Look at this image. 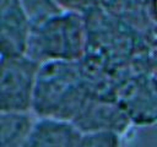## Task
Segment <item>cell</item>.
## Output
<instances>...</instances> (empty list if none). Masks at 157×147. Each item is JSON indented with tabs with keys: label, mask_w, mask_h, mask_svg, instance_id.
Instances as JSON below:
<instances>
[{
	"label": "cell",
	"mask_w": 157,
	"mask_h": 147,
	"mask_svg": "<svg viewBox=\"0 0 157 147\" xmlns=\"http://www.w3.org/2000/svg\"><path fill=\"white\" fill-rule=\"evenodd\" d=\"M39 66L27 54L0 59V111L32 110Z\"/></svg>",
	"instance_id": "3957f363"
},
{
	"label": "cell",
	"mask_w": 157,
	"mask_h": 147,
	"mask_svg": "<svg viewBox=\"0 0 157 147\" xmlns=\"http://www.w3.org/2000/svg\"><path fill=\"white\" fill-rule=\"evenodd\" d=\"M21 4L31 31L43 26L65 11L56 0H21Z\"/></svg>",
	"instance_id": "9c48e42d"
},
{
	"label": "cell",
	"mask_w": 157,
	"mask_h": 147,
	"mask_svg": "<svg viewBox=\"0 0 157 147\" xmlns=\"http://www.w3.org/2000/svg\"><path fill=\"white\" fill-rule=\"evenodd\" d=\"M87 45L83 17L65 10L43 26L32 29L27 55L39 64L48 61H80Z\"/></svg>",
	"instance_id": "7a4b0ae2"
},
{
	"label": "cell",
	"mask_w": 157,
	"mask_h": 147,
	"mask_svg": "<svg viewBox=\"0 0 157 147\" xmlns=\"http://www.w3.org/2000/svg\"><path fill=\"white\" fill-rule=\"evenodd\" d=\"M0 59H1V58H0Z\"/></svg>",
	"instance_id": "7c38bea8"
},
{
	"label": "cell",
	"mask_w": 157,
	"mask_h": 147,
	"mask_svg": "<svg viewBox=\"0 0 157 147\" xmlns=\"http://www.w3.org/2000/svg\"><path fill=\"white\" fill-rule=\"evenodd\" d=\"M123 136L112 131L81 132L77 147H121Z\"/></svg>",
	"instance_id": "30bf717a"
},
{
	"label": "cell",
	"mask_w": 157,
	"mask_h": 147,
	"mask_svg": "<svg viewBox=\"0 0 157 147\" xmlns=\"http://www.w3.org/2000/svg\"><path fill=\"white\" fill-rule=\"evenodd\" d=\"M153 67H155V69H153L151 72L157 76V56H156V59H153Z\"/></svg>",
	"instance_id": "8fae6325"
},
{
	"label": "cell",
	"mask_w": 157,
	"mask_h": 147,
	"mask_svg": "<svg viewBox=\"0 0 157 147\" xmlns=\"http://www.w3.org/2000/svg\"><path fill=\"white\" fill-rule=\"evenodd\" d=\"M29 37L21 0H0V58L27 54Z\"/></svg>",
	"instance_id": "8992f818"
},
{
	"label": "cell",
	"mask_w": 157,
	"mask_h": 147,
	"mask_svg": "<svg viewBox=\"0 0 157 147\" xmlns=\"http://www.w3.org/2000/svg\"><path fill=\"white\" fill-rule=\"evenodd\" d=\"M80 132L112 131L124 135L132 126L129 116L117 99L92 96L71 120Z\"/></svg>",
	"instance_id": "5b68a950"
},
{
	"label": "cell",
	"mask_w": 157,
	"mask_h": 147,
	"mask_svg": "<svg viewBox=\"0 0 157 147\" xmlns=\"http://www.w3.org/2000/svg\"><path fill=\"white\" fill-rule=\"evenodd\" d=\"M117 100L132 125L157 124V76L152 72L135 76L125 83Z\"/></svg>",
	"instance_id": "277c9868"
},
{
	"label": "cell",
	"mask_w": 157,
	"mask_h": 147,
	"mask_svg": "<svg viewBox=\"0 0 157 147\" xmlns=\"http://www.w3.org/2000/svg\"><path fill=\"white\" fill-rule=\"evenodd\" d=\"M81 132L70 120L38 118L22 147H77Z\"/></svg>",
	"instance_id": "52a82bcc"
},
{
	"label": "cell",
	"mask_w": 157,
	"mask_h": 147,
	"mask_svg": "<svg viewBox=\"0 0 157 147\" xmlns=\"http://www.w3.org/2000/svg\"><path fill=\"white\" fill-rule=\"evenodd\" d=\"M33 123L29 113L0 111V147H22Z\"/></svg>",
	"instance_id": "ba28073f"
},
{
	"label": "cell",
	"mask_w": 157,
	"mask_h": 147,
	"mask_svg": "<svg viewBox=\"0 0 157 147\" xmlns=\"http://www.w3.org/2000/svg\"><path fill=\"white\" fill-rule=\"evenodd\" d=\"M91 97L78 61H48L39 66L32 111L71 121Z\"/></svg>",
	"instance_id": "6da1fadb"
}]
</instances>
